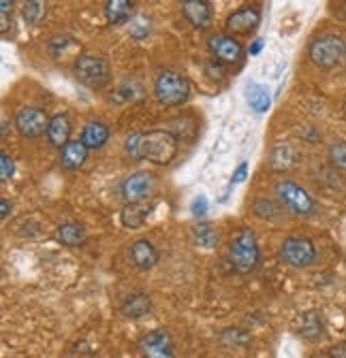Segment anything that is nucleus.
<instances>
[{"instance_id":"10","label":"nucleus","mask_w":346,"mask_h":358,"mask_svg":"<svg viewBox=\"0 0 346 358\" xmlns=\"http://www.w3.org/2000/svg\"><path fill=\"white\" fill-rule=\"evenodd\" d=\"M207 48L216 62L221 64H240L244 58L242 43L231 34H212L207 38Z\"/></svg>"},{"instance_id":"5","label":"nucleus","mask_w":346,"mask_h":358,"mask_svg":"<svg viewBox=\"0 0 346 358\" xmlns=\"http://www.w3.org/2000/svg\"><path fill=\"white\" fill-rule=\"evenodd\" d=\"M75 77L88 87H103L111 81V66L103 56L83 54L75 60Z\"/></svg>"},{"instance_id":"4","label":"nucleus","mask_w":346,"mask_h":358,"mask_svg":"<svg viewBox=\"0 0 346 358\" xmlns=\"http://www.w3.org/2000/svg\"><path fill=\"white\" fill-rule=\"evenodd\" d=\"M308 56L319 69H333L346 58V41L340 34H323L310 43Z\"/></svg>"},{"instance_id":"28","label":"nucleus","mask_w":346,"mask_h":358,"mask_svg":"<svg viewBox=\"0 0 346 358\" xmlns=\"http://www.w3.org/2000/svg\"><path fill=\"white\" fill-rule=\"evenodd\" d=\"M254 211H256L258 217H263V220H274L276 213H280V209L272 201H268V199H258L254 203Z\"/></svg>"},{"instance_id":"15","label":"nucleus","mask_w":346,"mask_h":358,"mask_svg":"<svg viewBox=\"0 0 346 358\" xmlns=\"http://www.w3.org/2000/svg\"><path fill=\"white\" fill-rule=\"evenodd\" d=\"M131 260L137 268H152L156 262H158V252L156 248L148 241V239H137L133 245H131Z\"/></svg>"},{"instance_id":"32","label":"nucleus","mask_w":346,"mask_h":358,"mask_svg":"<svg viewBox=\"0 0 346 358\" xmlns=\"http://www.w3.org/2000/svg\"><path fill=\"white\" fill-rule=\"evenodd\" d=\"M139 134H141V132L128 134L126 141H124V150H126V154L131 156L133 160H139Z\"/></svg>"},{"instance_id":"31","label":"nucleus","mask_w":346,"mask_h":358,"mask_svg":"<svg viewBox=\"0 0 346 358\" xmlns=\"http://www.w3.org/2000/svg\"><path fill=\"white\" fill-rule=\"evenodd\" d=\"M15 173V164H13V158L9 154H0V177H3V182H9Z\"/></svg>"},{"instance_id":"34","label":"nucleus","mask_w":346,"mask_h":358,"mask_svg":"<svg viewBox=\"0 0 346 358\" xmlns=\"http://www.w3.org/2000/svg\"><path fill=\"white\" fill-rule=\"evenodd\" d=\"M207 75H209L212 79H221V77L225 75L223 64H221V62H216V60H209V62H207Z\"/></svg>"},{"instance_id":"27","label":"nucleus","mask_w":346,"mask_h":358,"mask_svg":"<svg viewBox=\"0 0 346 358\" xmlns=\"http://www.w3.org/2000/svg\"><path fill=\"white\" fill-rule=\"evenodd\" d=\"M329 160L335 169L346 171V141H335L329 145Z\"/></svg>"},{"instance_id":"2","label":"nucleus","mask_w":346,"mask_h":358,"mask_svg":"<svg viewBox=\"0 0 346 358\" xmlns=\"http://www.w3.org/2000/svg\"><path fill=\"white\" fill-rule=\"evenodd\" d=\"M229 258L233 262V268L242 275H248L256 268L261 252H258L256 235L250 229H240L235 233V237L229 243Z\"/></svg>"},{"instance_id":"37","label":"nucleus","mask_w":346,"mask_h":358,"mask_svg":"<svg viewBox=\"0 0 346 358\" xmlns=\"http://www.w3.org/2000/svg\"><path fill=\"white\" fill-rule=\"evenodd\" d=\"M11 203H9V199H0V215H3V220L5 217H9V213H11Z\"/></svg>"},{"instance_id":"7","label":"nucleus","mask_w":346,"mask_h":358,"mask_svg":"<svg viewBox=\"0 0 346 358\" xmlns=\"http://www.w3.org/2000/svg\"><path fill=\"white\" fill-rule=\"evenodd\" d=\"M280 258L295 268H304L317 260V248L306 237H289L280 245Z\"/></svg>"},{"instance_id":"16","label":"nucleus","mask_w":346,"mask_h":358,"mask_svg":"<svg viewBox=\"0 0 346 358\" xmlns=\"http://www.w3.org/2000/svg\"><path fill=\"white\" fill-rule=\"evenodd\" d=\"M69 134H71V122L67 113H56L50 117V128H48V141L54 148H64L69 143Z\"/></svg>"},{"instance_id":"35","label":"nucleus","mask_w":346,"mask_h":358,"mask_svg":"<svg viewBox=\"0 0 346 358\" xmlns=\"http://www.w3.org/2000/svg\"><path fill=\"white\" fill-rule=\"evenodd\" d=\"M246 175H248V162H240V166L233 171V177H231V184H240V182H244L246 179Z\"/></svg>"},{"instance_id":"19","label":"nucleus","mask_w":346,"mask_h":358,"mask_svg":"<svg viewBox=\"0 0 346 358\" xmlns=\"http://www.w3.org/2000/svg\"><path fill=\"white\" fill-rule=\"evenodd\" d=\"M152 307V299L150 294L146 292H133V294H128L124 301H122V313L126 318H141L146 316V313L150 311Z\"/></svg>"},{"instance_id":"18","label":"nucleus","mask_w":346,"mask_h":358,"mask_svg":"<svg viewBox=\"0 0 346 358\" xmlns=\"http://www.w3.org/2000/svg\"><path fill=\"white\" fill-rule=\"evenodd\" d=\"M152 209H154V205H148V203H131V205H126L122 209V213H120L122 227H126V229H139V227H144V222L148 220Z\"/></svg>"},{"instance_id":"39","label":"nucleus","mask_w":346,"mask_h":358,"mask_svg":"<svg viewBox=\"0 0 346 358\" xmlns=\"http://www.w3.org/2000/svg\"><path fill=\"white\" fill-rule=\"evenodd\" d=\"M312 358H331V356H327V354H317V356H312Z\"/></svg>"},{"instance_id":"8","label":"nucleus","mask_w":346,"mask_h":358,"mask_svg":"<svg viewBox=\"0 0 346 358\" xmlns=\"http://www.w3.org/2000/svg\"><path fill=\"white\" fill-rule=\"evenodd\" d=\"M154 186H156V179L152 173L148 171H135L128 175L122 186H120V192L122 196L126 199V203H146V199L154 192Z\"/></svg>"},{"instance_id":"36","label":"nucleus","mask_w":346,"mask_h":358,"mask_svg":"<svg viewBox=\"0 0 346 358\" xmlns=\"http://www.w3.org/2000/svg\"><path fill=\"white\" fill-rule=\"evenodd\" d=\"M329 356H331V358H346V341L335 343V345L329 350Z\"/></svg>"},{"instance_id":"25","label":"nucleus","mask_w":346,"mask_h":358,"mask_svg":"<svg viewBox=\"0 0 346 358\" xmlns=\"http://www.w3.org/2000/svg\"><path fill=\"white\" fill-rule=\"evenodd\" d=\"M193 237H195L197 245H201L205 250H212L216 243H219V231H216L212 224H197L193 229Z\"/></svg>"},{"instance_id":"11","label":"nucleus","mask_w":346,"mask_h":358,"mask_svg":"<svg viewBox=\"0 0 346 358\" xmlns=\"http://www.w3.org/2000/svg\"><path fill=\"white\" fill-rule=\"evenodd\" d=\"M139 350L144 358H176L173 343L167 331H152L139 341Z\"/></svg>"},{"instance_id":"38","label":"nucleus","mask_w":346,"mask_h":358,"mask_svg":"<svg viewBox=\"0 0 346 358\" xmlns=\"http://www.w3.org/2000/svg\"><path fill=\"white\" fill-rule=\"evenodd\" d=\"M263 50V38H256L254 43H252V48H250V54L254 56V54H258Z\"/></svg>"},{"instance_id":"17","label":"nucleus","mask_w":346,"mask_h":358,"mask_svg":"<svg viewBox=\"0 0 346 358\" xmlns=\"http://www.w3.org/2000/svg\"><path fill=\"white\" fill-rule=\"evenodd\" d=\"M85 158H88V148H85L81 141H69L62 150H60V164L67 171H77L83 166Z\"/></svg>"},{"instance_id":"3","label":"nucleus","mask_w":346,"mask_h":358,"mask_svg":"<svg viewBox=\"0 0 346 358\" xmlns=\"http://www.w3.org/2000/svg\"><path fill=\"white\" fill-rule=\"evenodd\" d=\"M154 94L160 105L165 107H178L188 101L191 96V83L178 71H162L154 81Z\"/></svg>"},{"instance_id":"1","label":"nucleus","mask_w":346,"mask_h":358,"mask_svg":"<svg viewBox=\"0 0 346 358\" xmlns=\"http://www.w3.org/2000/svg\"><path fill=\"white\" fill-rule=\"evenodd\" d=\"M178 137L169 130H150L139 134V160L169 164L178 156Z\"/></svg>"},{"instance_id":"33","label":"nucleus","mask_w":346,"mask_h":358,"mask_svg":"<svg viewBox=\"0 0 346 358\" xmlns=\"http://www.w3.org/2000/svg\"><path fill=\"white\" fill-rule=\"evenodd\" d=\"M191 213H193L195 217H203V215L207 213V199H205V196H197V199L193 201V205H191Z\"/></svg>"},{"instance_id":"13","label":"nucleus","mask_w":346,"mask_h":358,"mask_svg":"<svg viewBox=\"0 0 346 358\" xmlns=\"http://www.w3.org/2000/svg\"><path fill=\"white\" fill-rule=\"evenodd\" d=\"M182 13L199 30L207 28L212 24V15H214L212 5L207 0H186V3H182Z\"/></svg>"},{"instance_id":"22","label":"nucleus","mask_w":346,"mask_h":358,"mask_svg":"<svg viewBox=\"0 0 346 358\" xmlns=\"http://www.w3.org/2000/svg\"><path fill=\"white\" fill-rule=\"evenodd\" d=\"M58 241L67 248H79L85 241V231L77 222H67L58 227Z\"/></svg>"},{"instance_id":"30","label":"nucleus","mask_w":346,"mask_h":358,"mask_svg":"<svg viewBox=\"0 0 346 358\" xmlns=\"http://www.w3.org/2000/svg\"><path fill=\"white\" fill-rule=\"evenodd\" d=\"M11 20H13V3L3 0V3H0V30H3V34L9 30Z\"/></svg>"},{"instance_id":"24","label":"nucleus","mask_w":346,"mask_h":358,"mask_svg":"<svg viewBox=\"0 0 346 358\" xmlns=\"http://www.w3.org/2000/svg\"><path fill=\"white\" fill-rule=\"evenodd\" d=\"M297 160V154L291 145L282 143V145H276L272 150V169L274 171H286L295 164Z\"/></svg>"},{"instance_id":"14","label":"nucleus","mask_w":346,"mask_h":358,"mask_svg":"<svg viewBox=\"0 0 346 358\" xmlns=\"http://www.w3.org/2000/svg\"><path fill=\"white\" fill-rule=\"evenodd\" d=\"M88 150H101L109 141V126L103 122H88L81 130V139H79Z\"/></svg>"},{"instance_id":"12","label":"nucleus","mask_w":346,"mask_h":358,"mask_svg":"<svg viewBox=\"0 0 346 358\" xmlns=\"http://www.w3.org/2000/svg\"><path fill=\"white\" fill-rule=\"evenodd\" d=\"M258 24H261V11L256 7H242L227 17L225 28L233 34H250Z\"/></svg>"},{"instance_id":"9","label":"nucleus","mask_w":346,"mask_h":358,"mask_svg":"<svg viewBox=\"0 0 346 358\" xmlns=\"http://www.w3.org/2000/svg\"><path fill=\"white\" fill-rule=\"evenodd\" d=\"M15 128L24 139H36L41 134H48L50 117L39 107H22L15 115Z\"/></svg>"},{"instance_id":"29","label":"nucleus","mask_w":346,"mask_h":358,"mask_svg":"<svg viewBox=\"0 0 346 358\" xmlns=\"http://www.w3.org/2000/svg\"><path fill=\"white\" fill-rule=\"evenodd\" d=\"M43 13H46V5H43V3H26L24 5V17H26V22L30 26L39 24Z\"/></svg>"},{"instance_id":"21","label":"nucleus","mask_w":346,"mask_h":358,"mask_svg":"<svg viewBox=\"0 0 346 358\" xmlns=\"http://www.w3.org/2000/svg\"><path fill=\"white\" fill-rule=\"evenodd\" d=\"M105 15L107 22L113 26L128 24L133 15V3H128V0H109V3H105Z\"/></svg>"},{"instance_id":"26","label":"nucleus","mask_w":346,"mask_h":358,"mask_svg":"<svg viewBox=\"0 0 346 358\" xmlns=\"http://www.w3.org/2000/svg\"><path fill=\"white\" fill-rule=\"evenodd\" d=\"M152 26H150V20L144 17V15H137L133 17L131 22H128V32H131L133 38H146L150 34Z\"/></svg>"},{"instance_id":"20","label":"nucleus","mask_w":346,"mask_h":358,"mask_svg":"<svg viewBox=\"0 0 346 358\" xmlns=\"http://www.w3.org/2000/svg\"><path fill=\"white\" fill-rule=\"evenodd\" d=\"M299 335L308 341H319L325 335V324L319 311H306L299 320Z\"/></svg>"},{"instance_id":"23","label":"nucleus","mask_w":346,"mask_h":358,"mask_svg":"<svg viewBox=\"0 0 346 358\" xmlns=\"http://www.w3.org/2000/svg\"><path fill=\"white\" fill-rule=\"evenodd\" d=\"M246 96H248V103L250 107L256 111V113H265L272 105V99H270V92L263 87V85H258V83H250L246 87Z\"/></svg>"},{"instance_id":"6","label":"nucleus","mask_w":346,"mask_h":358,"mask_svg":"<svg viewBox=\"0 0 346 358\" xmlns=\"http://www.w3.org/2000/svg\"><path fill=\"white\" fill-rule=\"evenodd\" d=\"M274 192H276L278 201L297 215H312L317 209L314 199L308 194V190L297 186L295 182H289V179H280V182H276Z\"/></svg>"}]
</instances>
